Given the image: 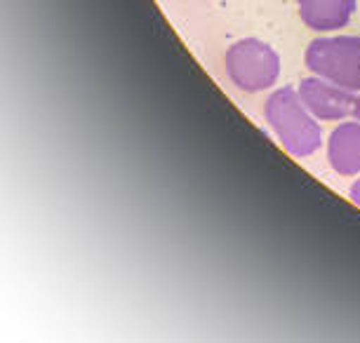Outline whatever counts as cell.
Wrapping results in <instances>:
<instances>
[{"label":"cell","mask_w":360,"mask_h":343,"mask_svg":"<svg viewBox=\"0 0 360 343\" xmlns=\"http://www.w3.org/2000/svg\"><path fill=\"white\" fill-rule=\"evenodd\" d=\"M349 195H351V200L356 203L358 207H360V179H356L351 184V188H349Z\"/></svg>","instance_id":"52a82bcc"},{"label":"cell","mask_w":360,"mask_h":343,"mask_svg":"<svg viewBox=\"0 0 360 343\" xmlns=\"http://www.w3.org/2000/svg\"><path fill=\"white\" fill-rule=\"evenodd\" d=\"M353 116L360 120V97H356V106H353Z\"/></svg>","instance_id":"ba28073f"},{"label":"cell","mask_w":360,"mask_h":343,"mask_svg":"<svg viewBox=\"0 0 360 343\" xmlns=\"http://www.w3.org/2000/svg\"><path fill=\"white\" fill-rule=\"evenodd\" d=\"M328 160L342 177L360 174V120L337 125L328 139Z\"/></svg>","instance_id":"5b68a950"},{"label":"cell","mask_w":360,"mask_h":343,"mask_svg":"<svg viewBox=\"0 0 360 343\" xmlns=\"http://www.w3.org/2000/svg\"><path fill=\"white\" fill-rule=\"evenodd\" d=\"M264 116L290 156L309 158L321 149L323 130L295 87H281L271 94L269 102L264 104Z\"/></svg>","instance_id":"6da1fadb"},{"label":"cell","mask_w":360,"mask_h":343,"mask_svg":"<svg viewBox=\"0 0 360 343\" xmlns=\"http://www.w3.org/2000/svg\"><path fill=\"white\" fill-rule=\"evenodd\" d=\"M226 73L238 90L262 92L274 87L281 76V59L271 45L257 38H245L229 47Z\"/></svg>","instance_id":"3957f363"},{"label":"cell","mask_w":360,"mask_h":343,"mask_svg":"<svg viewBox=\"0 0 360 343\" xmlns=\"http://www.w3.org/2000/svg\"><path fill=\"white\" fill-rule=\"evenodd\" d=\"M299 17L314 31H337L351 22L356 0H297Z\"/></svg>","instance_id":"8992f818"},{"label":"cell","mask_w":360,"mask_h":343,"mask_svg":"<svg viewBox=\"0 0 360 343\" xmlns=\"http://www.w3.org/2000/svg\"><path fill=\"white\" fill-rule=\"evenodd\" d=\"M307 69L349 92H360V38H316L307 47Z\"/></svg>","instance_id":"7a4b0ae2"},{"label":"cell","mask_w":360,"mask_h":343,"mask_svg":"<svg viewBox=\"0 0 360 343\" xmlns=\"http://www.w3.org/2000/svg\"><path fill=\"white\" fill-rule=\"evenodd\" d=\"M299 97L307 104V109L321 120H344L349 113H353V106H356L353 92L321 76L304 78L299 83Z\"/></svg>","instance_id":"277c9868"}]
</instances>
